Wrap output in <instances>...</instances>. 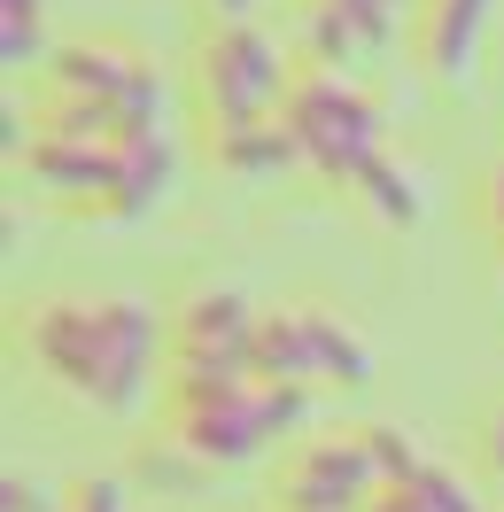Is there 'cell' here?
<instances>
[{"label":"cell","mask_w":504,"mask_h":512,"mask_svg":"<svg viewBox=\"0 0 504 512\" xmlns=\"http://www.w3.org/2000/svg\"><path fill=\"white\" fill-rule=\"evenodd\" d=\"M24 350L94 412H140L156 365L171 357V319L140 295H47L24 311Z\"/></svg>","instance_id":"1"},{"label":"cell","mask_w":504,"mask_h":512,"mask_svg":"<svg viewBox=\"0 0 504 512\" xmlns=\"http://www.w3.org/2000/svg\"><path fill=\"white\" fill-rule=\"evenodd\" d=\"M311 419V388L303 381H241L218 396H187L171 404V443L194 450L202 466H241L256 450H272Z\"/></svg>","instance_id":"2"},{"label":"cell","mask_w":504,"mask_h":512,"mask_svg":"<svg viewBox=\"0 0 504 512\" xmlns=\"http://www.w3.org/2000/svg\"><path fill=\"white\" fill-rule=\"evenodd\" d=\"M256 311L241 288H202L171 311V404L187 396H218V388H241L256 381Z\"/></svg>","instance_id":"3"},{"label":"cell","mask_w":504,"mask_h":512,"mask_svg":"<svg viewBox=\"0 0 504 512\" xmlns=\"http://www.w3.org/2000/svg\"><path fill=\"white\" fill-rule=\"evenodd\" d=\"M287 132H295V148L303 163H318L326 179H365L380 163V101L342 78V70H311V78H295V94H287Z\"/></svg>","instance_id":"4"},{"label":"cell","mask_w":504,"mask_h":512,"mask_svg":"<svg viewBox=\"0 0 504 512\" xmlns=\"http://www.w3.org/2000/svg\"><path fill=\"white\" fill-rule=\"evenodd\" d=\"M194 94H202V117L210 132L225 125H256V117H280L295 78H287V55L256 24H218L194 55Z\"/></svg>","instance_id":"5"},{"label":"cell","mask_w":504,"mask_h":512,"mask_svg":"<svg viewBox=\"0 0 504 512\" xmlns=\"http://www.w3.org/2000/svg\"><path fill=\"white\" fill-rule=\"evenodd\" d=\"M256 381H334V388H365L373 381V350L342 311L318 303H280L256 326Z\"/></svg>","instance_id":"6"},{"label":"cell","mask_w":504,"mask_h":512,"mask_svg":"<svg viewBox=\"0 0 504 512\" xmlns=\"http://www.w3.org/2000/svg\"><path fill=\"white\" fill-rule=\"evenodd\" d=\"M39 94H55V101H101V109H117L132 132L156 125V109H163L156 63L132 55V47H117V39H70V47H55Z\"/></svg>","instance_id":"7"},{"label":"cell","mask_w":504,"mask_h":512,"mask_svg":"<svg viewBox=\"0 0 504 512\" xmlns=\"http://www.w3.org/2000/svg\"><path fill=\"white\" fill-rule=\"evenodd\" d=\"M388 489L373 466V443L365 435H326V443H303L280 474V512H365Z\"/></svg>","instance_id":"8"},{"label":"cell","mask_w":504,"mask_h":512,"mask_svg":"<svg viewBox=\"0 0 504 512\" xmlns=\"http://www.w3.org/2000/svg\"><path fill=\"white\" fill-rule=\"evenodd\" d=\"M32 179L47 194H70L86 210H117V179H125V140H32Z\"/></svg>","instance_id":"9"},{"label":"cell","mask_w":504,"mask_h":512,"mask_svg":"<svg viewBox=\"0 0 504 512\" xmlns=\"http://www.w3.org/2000/svg\"><path fill=\"white\" fill-rule=\"evenodd\" d=\"M481 24H489V0H427L419 8V63L435 78H466Z\"/></svg>","instance_id":"10"},{"label":"cell","mask_w":504,"mask_h":512,"mask_svg":"<svg viewBox=\"0 0 504 512\" xmlns=\"http://www.w3.org/2000/svg\"><path fill=\"white\" fill-rule=\"evenodd\" d=\"M210 156H218L233 179H272V171H287V163H303V148H295L287 117H256V125L210 132Z\"/></svg>","instance_id":"11"},{"label":"cell","mask_w":504,"mask_h":512,"mask_svg":"<svg viewBox=\"0 0 504 512\" xmlns=\"http://www.w3.org/2000/svg\"><path fill=\"white\" fill-rule=\"evenodd\" d=\"M171 140H163V125H140L125 132V179H117V210L109 218H148L163 194H171Z\"/></svg>","instance_id":"12"},{"label":"cell","mask_w":504,"mask_h":512,"mask_svg":"<svg viewBox=\"0 0 504 512\" xmlns=\"http://www.w3.org/2000/svg\"><path fill=\"white\" fill-rule=\"evenodd\" d=\"M357 194H365V210H373L380 225H419L427 218V194H419V171H404V163L380 156L365 179H357Z\"/></svg>","instance_id":"13"},{"label":"cell","mask_w":504,"mask_h":512,"mask_svg":"<svg viewBox=\"0 0 504 512\" xmlns=\"http://www.w3.org/2000/svg\"><path fill=\"white\" fill-rule=\"evenodd\" d=\"M365 443H373V466H380V481H388V489H411V481L435 466V458L411 443L404 427H365Z\"/></svg>","instance_id":"14"},{"label":"cell","mask_w":504,"mask_h":512,"mask_svg":"<svg viewBox=\"0 0 504 512\" xmlns=\"http://www.w3.org/2000/svg\"><path fill=\"white\" fill-rule=\"evenodd\" d=\"M39 16H47V0H0V63L8 70L39 63Z\"/></svg>","instance_id":"15"},{"label":"cell","mask_w":504,"mask_h":512,"mask_svg":"<svg viewBox=\"0 0 504 512\" xmlns=\"http://www.w3.org/2000/svg\"><path fill=\"white\" fill-rule=\"evenodd\" d=\"M318 8H334V16H349L365 47H388V39H396V16H404V0H318Z\"/></svg>","instance_id":"16"},{"label":"cell","mask_w":504,"mask_h":512,"mask_svg":"<svg viewBox=\"0 0 504 512\" xmlns=\"http://www.w3.org/2000/svg\"><path fill=\"white\" fill-rule=\"evenodd\" d=\"M411 489H419V497H427V505H435V512H489V505H481V497H473V489H466V481L450 474V466H427V474L411 481Z\"/></svg>","instance_id":"17"},{"label":"cell","mask_w":504,"mask_h":512,"mask_svg":"<svg viewBox=\"0 0 504 512\" xmlns=\"http://www.w3.org/2000/svg\"><path fill=\"white\" fill-rule=\"evenodd\" d=\"M70 512H132V489L117 474H94V481L70 489Z\"/></svg>","instance_id":"18"},{"label":"cell","mask_w":504,"mask_h":512,"mask_svg":"<svg viewBox=\"0 0 504 512\" xmlns=\"http://www.w3.org/2000/svg\"><path fill=\"white\" fill-rule=\"evenodd\" d=\"M0 505H8V512H70V505H55V489H39V481H24V474H8Z\"/></svg>","instance_id":"19"},{"label":"cell","mask_w":504,"mask_h":512,"mask_svg":"<svg viewBox=\"0 0 504 512\" xmlns=\"http://www.w3.org/2000/svg\"><path fill=\"white\" fill-rule=\"evenodd\" d=\"M365 512H435V505H427L419 489H380V497H373Z\"/></svg>","instance_id":"20"},{"label":"cell","mask_w":504,"mask_h":512,"mask_svg":"<svg viewBox=\"0 0 504 512\" xmlns=\"http://www.w3.org/2000/svg\"><path fill=\"white\" fill-rule=\"evenodd\" d=\"M489 233H497V249H504V171L489 179Z\"/></svg>","instance_id":"21"},{"label":"cell","mask_w":504,"mask_h":512,"mask_svg":"<svg viewBox=\"0 0 504 512\" xmlns=\"http://www.w3.org/2000/svg\"><path fill=\"white\" fill-rule=\"evenodd\" d=\"M489 466H497V481H504V412L489 419Z\"/></svg>","instance_id":"22"}]
</instances>
